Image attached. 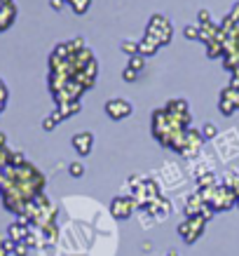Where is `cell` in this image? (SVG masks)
<instances>
[{
	"label": "cell",
	"instance_id": "obj_10",
	"mask_svg": "<svg viewBox=\"0 0 239 256\" xmlns=\"http://www.w3.org/2000/svg\"><path fill=\"white\" fill-rule=\"evenodd\" d=\"M207 54L211 56V59H216V56H223V42H218V40H211V42H207Z\"/></svg>",
	"mask_w": 239,
	"mask_h": 256
},
{
	"label": "cell",
	"instance_id": "obj_15",
	"mask_svg": "<svg viewBox=\"0 0 239 256\" xmlns=\"http://www.w3.org/2000/svg\"><path fill=\"white\" fill-rule=\"evenodd\" d=\"M183 36L188 40H200V24H190V26H185Z\"/></svg>",
	"mask_w": 239,
	"mask_h": 256
},
{
	"label": "cell",
	"instance_id": "obj_8",
	"mask_svg": "<svg viewBox=\"0 0 239 256\" xmlns=\"http://www.w3.org/2000/svg\"><path fill=\"white\" fill-rule=\"evenodd\" d=\"M167 110L169 113H176V116H183V113H188V101L183 99H174L167 104Z\"/></svg>",
	"mask_w": 239,
	"mask_h": 256
},
{
	"label": "cell",
	"instance_id": "obj_19",
	"mask_svg": "<svg viewBox=\"0 0 239 256\" xmlns=\"http://www.w3.org/2000/svg\"><path fill=\"white\" fill-rule=\"evenodd\" d=\"M197 22H200V26L211 24V12H209V10H200V12H197Z\"/></svg>",
	"mask_w": 239,
	"mask_h": 256
},
{
	"label": "cell",
	"instance_id": "obj_22",
	"mask_svg": "<svg viewBox=\"0 0 239 256\" xmlns=\"http://www.w3.org/2000/svg\"><path fill=\"white\" fill-rule=\"evenodd\" d=\"M66 2H68V0H49V5H52L54 10H63V5H66Z\"/></svg>",
	"mask_w": 239,
	"mask_h": 256
},
{
	"label": "cell",
	"instance_id": "obj_2",
	"mask_svg": "<svg viewBox=\"0 0 239 256\" xmlns=\"http://www.w3.org/2000/svg\"><path fill=\"white\" fill-rule=\"evenodd\" d=\"M136 207H139V204H136V200H134L131 195H117V198H113V202H110V216H115L117 221H124V218H129L131 214H134Z\"/></svg>",
	"mask_w": 239,
	"mask_h": 256
},
{
	"label": "cell",
	"instance_id": "obj_9",
	"mask_svg": "<svg viewBox=\"0 0 239 256\" xmlns=\"http://www.w3.org/2000/svg\"><path fill=\"white\" fill-rule=\"evenodd\" d=\"M61 120H63L61 110L56 108L54 113H52V116H47V118H45V122H42V127H45V132H52V130H54V127H56L59 122H61Z\"/></svg>",
	"mask_w": 239,
	"mask_h": 256
},
{
	"label": "cell",
	"instance_id": "obj_26",
	"mask_svg": "<svg viewBox=\"0 0 239 256\" xmlns=\"http://www.w3.org/2000/svg\"><path fill=\"white\" fill-rule=\"evenodd\" d=\"M237 204H239V193H237Z\"/></svg>",
	"mask_w": 239,
	"mask_h": 256
},
{
	"label": "cell",
	"instance_id": "obj_13",
	"mask_svg": "<svg viewBox=\"0 0 239 256\" xmlns=\"http://www.w3.org/2000/svg\"><path fill=\"white\" fill-rule=\"evenodd\" d=\"M122 52L124 54H129V56H134V54H139V42H134V40H122Z\"/></svg>",
	"mask_w": 239,
	"mask_h": 256
},
{
	"label": "cell",
	"instance_id": "obj_1",
	"mask_svg": "<svg viewBox=\"0 0 239 256\" xmlns=\"http://www.w3.org/2000/svg\"><path fill=\"white\" fill-rule=\"evenodd\" d=\"M148 36H153V38L160 40V45H169L171 42V36H174V28H171V22L167 16L162 14H153L150 16V22H148V28H146Z\"/></svg>",
	"mask_w": 239,
	"mask_h": 256
},
{
	"label": "cell",
	"instance_id": "obj_18",
	"mask_svg": "<svg viewBox=\"0 0 239 256\" xmlns=\"http://www.w3.org/2000/svg\"><path fill=\"white\" fill-rule=\"evenodd\" d=\"M139 70H134V68H129V66H127V68L122 70V80L124 82H136V80H139Z\"/></svg>",
	"mask_w": 239,
	"mask_h": 256
},
{
	"label": "cell",
	"instance_id": "obj_25",
	"mask_svg": "<svg viewBox=\"0 0 239 256\" xmlns=\"http://www.w3.org/2000/svg\"><path fill=\"white\" fill-rule=\"evenodd\" d=\"M0 2H12V0H0Z\"/></svg>",
	"mask_w": 239,
	"mask_h": 256
},
{
	"label": "cell",
	"instance_id": "obj_24",
	"mask_svg": "<svg viewBox=\"0 0 239 256\" xmlns=\"http://www.w3.org/2000/svg\"><path fill=\"white\" fill-rule=\"evenodd\" d=\"M2 108H5V104H2V101H0V113H2Z\"/></svg>",
	"mask_w": 239,
	"mask_h": 256
},
{
	"label": "cell",
	"instance_id": "obj_11",
	"mask_svg": "<svg viewBox=\"0 0 239 256\" xmlns=\"http://www.w3.org/2000/svg\"><path fill=\"white\" fill-rule=\"evenodd\" d=\"M59 110H61L63 120L68 116H75L77 110H80V101H70V104H63V106H59Z\"/></svg>",
	"mask_w": 239,
	"mask_h": 256
},
{
	"label": "cell",
	"instance_id": "obj_27",
	"mask_svg": "<svg viewBox=\"0 0 239 256\" xmlns=\"http://www.w3.org/2000/svg\"><path fill=\"white\" fill-rule=\"evenodd\" d=\"M73 256H82V254H73Z\"/></svg>",
	"mask_w": 239,
	"mask_h": 256
},
{
	"label": "cell",
	"instance_id": "obj_3",
	"mask_svg": "<svg viewBox=\"0 0 239 256\" xmlns=\"http://www.w3.org/2000/svg\"><path fill=\"white\" fill-rule=\"evenodd\" d=\"M204 218L202 216H193V218H185L183 224L178 226V233H181V238H183L188 244H193L197 238H200L202 233H204Z\"/></svg>",
	"mask_w": 239,
	"mask_h": 256
},
{
	"label": "cell",
	"instance_id": "obj_20",
	"mask_svg": "<svg viewBox=\"0 0 239 256\" xmlns=\"http://www.w3.org/2000/svg\"><path fill=\"white\" fill-rule=\"evenodd\" d=\"M14 254L16 256H28V244H26V242H16Z\"/></svg>",
	"mask_w": 239,
	"mask_h": 256
},
{
	"label": "cell",
	"instance_id": "obj_23",
	"mask_svg": "<svg viewBox=\"0 0 239 256\" xmlns=\"http://www.w3.org/2000/svg\"><path fill=\"white\" fill-rule=\"evenodd\" d=\"M0 101H2V104L7 101V87L2 85V80H0Z\"/></svg>",
	"mask_w": 239,
	"mask_h": 256
},
{
	"label": "cell",
	"instance_id": "obj_17",
	"mask_svg": "<svg viewBox=\"0 0 239 256\" xmlns=\"http://www.w3.org/2000/svg\"><path fill=\"white\" fill-rule=\"evenodd\" d=\"M89 2H92V0H68V5H73V10H75L77 14H85L87 8H89Z\"/></svg>",
	"mask_w": 239,
	"mask_h": 256
},
{
	"label": "cell",
	"instance_id": "obj_5",
	"mask_svg": "<svg viewBox=\"0 0 239 256\" xmlns=\"http://www.w3.org/2000/svg\"><path fill=\"white\" fill-rule=\"evenodd\" d=\"M73 148L77 150V156H89L94 148V134L92 132H80L73 136Z\"/></svg>",
	"mask_w": 239,
	"mask_h": 256
},
{
	"label": "cell",
	"instance_id": "obj_4",
	"mask_svg": "<svg viewBox=\"0 0 239 256\" xmlns=\"http://www.w3.org/2000/svg\"><path fill=\"white\" fill-rule=\"evenodd\" d=\"M131 104L127 99H110L106 101V113H108L113 120H124L127 116H131Z\"/></svg>",
	"mask_w": 239,
	"mask_h": 256
},
{
	"label": "cell",
	"instance_id": "obj_12",
	"mask_svg": "<svg viewBox=\"0 0 239 256\" xmlns=\"http://www.w3.org/2000/svg\"><path fill=\"white\" fill-rule=\"evenodd\" d=\"M129 68H134V70H143L146 68V56L143 54H134V56H129Z\"/></svg>",
	"mask_w": 239,
	"mask_h": 256
},
{
	"label": "cell",
	"instance_id": "obj_6",
	"mask_svg": "<svg viewBox=\"0 0 239 256\" xmlns=\"http://www.w3.org/2000/svg\"><path fill=\"white\" fill-rule=\"evenodd\" d=\"M160 40L157 38H153V36H148L146 33V38L141 40L139 42V54H143V56H153L155 52H157V50H160Z\"/></svg>",
	"mask_w": 239,
	"mask_h": 256
},
{
	"label": "cell",
	"instance_id": "obj_21",
	"mask_svg": "<svg viewBox=\"0 0 239 256\" xmlns=\"http://www.w3.org/2000/svg\"><path fill=\"white\" fill-rule=\"evenodd\" d=\"M230 19H232V22H235V24H239V2H237V5H235V8H232V12H230Z\"/></svg>",
	"mask_w": 239,
	"mask_h": 256
},
{
	"label": "cell",
	"instance_id": "obj_7",
	"mask_svg": "<svg viewBox=\"0 0 239 256\" xmlns=\"http://www.w3.org/2000/svg\"><path fill=\"white\" fill-rule=\"evenodd\" d=\"M26 235H28V224H23V221H16V224L9 226L7 230V238L14 242H23L26 240Z\"/></svg>",
	"mask_w": 239,
	"mask_h": 256
},
{
	"label": "cell",
	"instance_id": "obj_16",
	"mask_svg": "<svg viewBox=\"0 0 239 256\" xmlns=\"http://www.w3.org/2000/svg\"><path fill=\"white\" fill-rule=\"evenodd\" d=\"M68 174H70L73 178H80L82 174H85V164L77 162V160H75V162H70V164H68Z\"/></svg>",
	"mask_w": 239,
	"mask_h": 256
},
{
	"label": "cell",
	"instance_id": "obj_14",
	"mask_svg": "<svg viewBox=\"0 0 239 256\" xmlns=\"http://www.w3.org/2000/svg\"><path fill=\"white\" fill-rule=\"evenodd\" d=\"M202 136H204V141L216 139V136H218V127H216V124H211V122H207L204 127H202Z\"/></svg>",
	"mask_w": 239,
	"mask_h": 256
}]
</instances>
